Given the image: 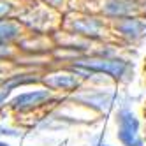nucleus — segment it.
I'll use <instances>...</instances> for the list:
<instances>
[{"label":"nucleus","instance_id":"f03ea898","mask_svg":"<svg viewBox=\"0 0 146 146\" xmlns=\"http://www.w3.org/2000/svg\"><path fill=\"white\" fill-rule=\"evenodd\" d=\"M65 28L74 37H85L90 40H100L106 37V23L104 19L90 14L70 16L65 23Z\"/></svg>","mask_w":146,"mask_h":146},{"label":"nucleus","instance_id":"423d86ee","mask_svg":"<svg viewBox=\"0 0 146 146\" xmlns=\"http://www.w3.org/2000/svg\"><path fill=\"white\" fill-rule=\"evenodd\" d=\"M113 30L118 37L127 42H139L146 37V21L139 16H129L121 19H114Z\"/></svg>","mask_w":146,"mask_h":146},{"label":"nucleus","instance_id":"6e6552de","mask_svg":"<svg viewBox=\"0 0 146 146\" xmlns=\"http://www.w3.org/2000/svg\"><path fill=\"white\" fill-rule=\"evenodd\" d=\"M139 5L135 0H104L100 13L109 19H121L129 16H137Z\"/></svg>","mask_w":146,"mask_h":146},{"label":"nucleus","instance_id":"7ed1b4c3","mask_svg":"<svg viewBox=\"0 0 146 146\" xmlns=\"http://www.w3.org/2000/svg\"><path fill=\"white\" fill-rule=\"evenodd\" d=\"M116 137L121 146H144V139L139 135L141 123L130 108L123 106L116 111Z\"/></svg>","mask_w":146,"mask_h":146},{"label":"nucleus","instance_id":"9b49d317","mask_svg":"<svg viewBox=\"0 0 146 146\" xmlns=\"http://www.w3.org/2000/svg\"><path fill=\"white\" fill-rule=\"evenodd\" d=\"M16 11V4L13 0H0V21L2 19H9Z\"/></svg>","mask_w":146,"mask_h":146},{"label":"nucleus","instance_id":"1a4fd4ad","mask_svg":"<svg viewBox=\"0 0 146 146\" xmlns=\"http://www.w3.org/2000/svg\"><path fill=\"white\" fill-rule=\"evenodd\" d=\"M23 35V27L14 19H2L0 21V44H11Z\"/></svg>","mask_w":146,"mask_h":146},{"label":"nucleus","instance_id":"20e7f679","mask_svg":"<svg viewBox=\"0 0 146 146\" xmlns=\"http://www.w3.org/2000/svg\"><path fill=\"white\" fill-rule=\"evenodd\" d=\"M51 100H53V92L48 88H39V90H28V92L18 93L7 102V106L18 113H28L46 106Z\"/></svg>","mask_w":146,"mask_h":146},{"label":"nucleus","instance_id":"f3484780","mask_svg":"<svg viewBox=\"0 0 146 146\" xmlns=\"http://www.w3.org/2000/svg\"><path fill=\"white\" fill-rule=\"evenodd\" d=\"M144 74H146V67H144Z\"/></svg>","mask_w":146,"mask_h":146},{"label":"nucleus","instance_id":"f257e3e1","mask_svg":"<svg viewBox=\"0 0 146 146\" xmlns=\"http://www.w3.org/2000/svg\"><path fill=\"white\" fill-rule=\"evenodd\" d=\"M70 67H78V69H85L92 74H100V76H108L114 81H129L132 76V64L125 58L120 56H74L70 60Z\"/></svg>","mask_w":146,"mask_h":146},{"label":"nucleus","instance_id":"2eb2a0df","mask_svg":"<svg viewBox=\"0 0 146 146\" xmlns=\"http://www.w3.org/2000/svg\"><path fill=\"white\" fill-rule=\"evenodd\" d=\"M0 146H11V144H7V143H4V141H0Z\"/></svg>","mask_w":146,"mask_h":146},{"label":"nucleus","instance_id":"0eeeda50","mask_svg":"<svg viewBox=\"0 0 146 146\" xmlns=\"http://www.w3.org/2000/svg\"><path fill=\"white\" fill-rule=\"evenodd\" d=\"M116 93L113 90H81L78 95H74V100L85 104V106L95 109V111H108L113 108Z\"/></svg>","mask_w":146,"mask_h":146},{"label":"nucleus","instance_id":"9d476101","mask_svg":"<svg viewBox=\"0 0 146 146\" xmlns=\"http://www.w3.org/2000/svg\"><path fill=\"white\" fill-rule=\"evenodd\" d=\"M21 19L34 32H42L49 27V13L46 9H30V16L23 14Z\"/></svg>","mask_w":146,"mask_h":146},{"label":"nucleus","instance_id":"f8f14e48","mask_svg":"<svg viewBox=\"0 0 146 146\" xmlns=\"http://www.w3.org/2000/svg\"><path fill=\"white\" fill-rule=\"evenodd\" d=\"M0 135H9V137H18L19 132L14 129H5L4 125H0Z\"/></svg>","mask_w":146,"mask_h":146},{"label":"nucleus","instance_id":"39448f33","mask_svg":"<svg viewBox=\"0 0 146 146\" xmlns=\"http://www.w3.org/2000/svg\"><path fill=\"white\" fill-rule=\"evenodd\" d=\"M42 85L51 92H60V93H74L81 88L83 81L79 76H76L72 70H55L49 74L42 76Z\"/></svg>","mask_w":146,"mask_h":146},{"label":"nucleus","instance_id":"dca6fc26","mask_svg":"<svg viewBox=\"0 0 146 146\" xmlns=\"http://www.w3.org/2000/svg\"><path fill=\"white\" fill-rule=\"evenodd\" d=\"M2 70H4V69H2V67H0V72H2Z\"/></svg>","mask_w":146,"mask_h":146},{"label":"nucleus","instance_id":"4468645a","mask_svg":"<svg viewBox=\"0 0 146 146\" xmlns=\"http://www.w3.org/2000/svg\"><path fill=\"white\" fill-rule=\"evenodd\" d=\"M4 81H5V78H4V76H0V88H2V85H4Z\"/></svg>","mask_w":146,"mask_h":146},{"label":"nucleus","instance_id":"ddd939ff","mask_svg":"<svg viewBox=\"0 0 146 146\" xmlns=\"http://www.w3.org/2000/svg\"><path fill=\"white\" fill-rule=\"evenodd\" d=\"M95 146H111V144H108V143H104V141H99Z\"/></svg>","mask_w":146,"mask_h":146}]
</instances>
